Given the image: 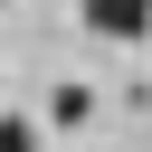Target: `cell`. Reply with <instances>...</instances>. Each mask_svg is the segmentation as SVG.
<instances>
[{"label": "cell", "instance_id": "6da1fadb", "mask_svg": "<svg viewBox=\"0 0 152 152\" xmlns=\"http://www.w3.org/2000/svg\"><path fill=\"white\" fill-rule=\"evenodd\" d=\"M76 19L95 38H152V0H76Z\"/></svg>", "mask_w": 152, "mask_h": 152}, {"label": "cell", "instance_id": "7a4b0ae2", "mask_svg": "<svg viewBox=\"0 0 152 152\" xmlns=\"http://www.w3.org/2000/svg\"><path fill=\"white\" fill-rule=\"evenodd\" d=\"M0 152H38V133H28L19 114H0Z\"/></svg>", "mask_w": 152, "mask_h": 152}]
</instances>
